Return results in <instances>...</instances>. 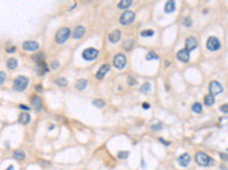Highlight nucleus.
Segmentation results:
<instances>
[{
  "label": "nucleus",
  "instance_id": "obj_42",
  "mask_svg": "<svg viewBox=\"0 0 228 170\" xmlns=\"http://www.w3.org/2000/svg\"><path fill=\"white\" fill-rule=\"evenodd\" d=\"M20 107L23 110H30V108L28 107L25 106V105H20Z\"/></svg>",
  "mask_w": 228,
  "mask_h": 170
},
{
  "label": "nucleus",
  "instance_id": "obj_13",
  "mask_svg": "<svg viewBox=\"0 0 228 170\" xmlns=\"http://www.w3.org/2000/svg\"><path fill=\"white\" fill-rule=\"evenodd\" d=\"M31 105L37 111H40L43 107V103H42L41 99L37 95H34L31 100Z\"/></svg>",
  "mask_w": 228,
  "mask_h": 170
},
{
  "label": "nucleus",
  "instance_id": "obj_1",
  "mask_svg": "<svg viewBox=\"0 0 228 170\" xmlns=\"http://www.w3.org/2000/svg\"><path fill=\"white\" fill-rule=\"evenodd\" d=\"M28 79L24 76H19L14 81V88L18 92H23L28 85Z\"/></svg>",
  "mask_w": 228,
  "mask_h": 170
},
{
  "label": "nucleus",
  "instance_id": "obj_36",
  "mask_svg": "<svg viewBox=\"0 0 228 170\" xmlns=\"http://www.w3.org/2000/svg\"><path fill=\"white\" fill-rule=\"evenodd\" d=\"M50 66H51L52 69H53V70H56V69L59 67V66H60V63H59L58 61H52Z\"/></svg>",
  "mask_w": 228,
  "mask_h": 170
},
{
  "label": "nucleus",
  "instance_id": "obj_33",
  "mask_svg": "<svg viewBox=\"0 0 228 170\" xmlns=\"http://www.w3.org/2000/svg\"><path fill=\"white\" fill-rule=\"evenodd\" d=\"M183 24L186 26H190L192 25V21L189 18H185L183 20Z\"/></svg>",
  "mask_w": 228,
  "mask_h": 170
},
{
  "label": "nucleus",
  "instance_id": "obj_3",
  "mask_svg": "<svg viewBox=\"0 0 228 170\" xmlns=\"http://www.w3.org/2000/svg\"><path fill=\"white\" fill-rule=\"evenodd\" d=\"M195 161L199 166H207L210 164V161L212 160L211 158L203 152H198L195 155Z\"/></svg>",
  "mask_w": 228,
  "mask_h": 170
},
{
  "label": "nucleus",
  "instance_id": "obj_8",
  "mask_svg": "<svg viewBox=\"0 0 228 170\" xmlns=\"http://www.w3.org/2000/svg\"><path fill=\"white\" fill-rule=\"evenodd\" d=\"M98 55V51L94 48H89V49H85L83 52L82 56L84 59L87 61H92L96 58Z\"/></svg>",
  "mask_w": 228,
  "mask_h": 170
},
{
  "label": "nucleus",
  "instance_id": "obj_44",
  "mask_svg": "<svg viewBox=\"0 0 228 170\" xmlns=\"http://www.w3.org/2000/svg\"><path fill=\"white\" fill-rule=\"evenodd\" d=\"M14 169H15V168H14L13 166H10L8 167L6 170H14Z\"/></svg>",
  "mask_w": 228,
  "mask_h": 170
},
{
  "label": "nucleus",
  "instance_id": "obj_7",
  "mask_svg": "<svg viewBox=\"0 0 228 170\" xmlns=\"http://www.w3.org/2000/svg\"><path fill=\"white\" fill-rule=\"evenodd\" d=\"M126 64V58L125 57L124 54H116L113 58V65L116 67V68L121 69L124 68Z\"/></svg>",
  "mask_w": 228,
  "mask_h": 170
},
{
  "label": "nucleus",
  "instance_id": "obj_39",
  "mask_svg": "<svg viewBox=\"0 0 228 170\" xmlns=\"http://www.w3.org/2000/svg\"><path fill=\"white\" fill-rule=\"evenodd\" d=\"M15 51V47H11V48H8V49H6L7 52H9V53L14 52Z\"/></svg>",
  "mask_w": 228,
  "mask_h": 170
},
{
  "label": "nucleus",
  "instance_id": "obj_24",
  "mask_svg": "<svg viewBox=\"0 0 228 170\" xmlns=\"http://www.w3.org/2000/svg\"><path fill=\"white\" fill-rule=\"evenodd\" d=\"M132 2V0H123V1H122L118 4V8H120V9L127 8L130 6Z\"/></svg>",
  "mask_w": 228,
  "mask_h": 170
},
{
  "label": "nucleus",
  "instance_id": "obj_34",
  "mask_svg": "<svg viewBox=\"0 0 228 170\" xmlns=\"http://www.w3.org/2000/svg\"><path fill=\"white\" fill-rule=\"evenodd\" d=\"M6 75L4 72H0V85H2L5 82V81L6 80Z\"/></svg>",
  "mask_w": 228,
  "mask_h": 170
},
{
  "label": "nucleus",
  "instance_id": "obj_21",
  "mask_svg": "<svg viewBox=\"0 0 228 170\" xmlns=\"http://www.w3.org/2000/svg\"><path fill=\"white\" fill-rule=\"evenodd\" d=\"M87 83H88V81L86 79H80L79 80L77 81L76 82L75 87L79 91H82L84 90V88H86L87 86Z\"/></svg>",
  "mask_w": 228,
  "mask_h": 170
},
{
  "label": "nucleus",
  "instance_id": "obj_9",
  "mask_svg": "<svg viewBox=\"0 0 228 170\" xmlns=\"http://www.w3.org/2000/svg\"><path fill=\"white\" fill-rule=\"evenodd\" d=\"M185 49H186L187 51L189 52L192 51L195 49H196L198 46V42H197L196 39L193 36H190L188 39H186L185 43Z\"/></svg>",
  "mask_w": 228,
  "mask_h": 170
},
{
  "label": "nucleus",
  "instance_id": "obj_20",
  "mask_svg": "<svg viewBox=\"0 0 228 170\" xmlns=\"http://www.w3.org/2000/svg\"><path fill=\"white\" fill-rule=\"evenodd\" d=\"M175 10V2L174 1H168L164 7V12L166 13H171Z\"/></svg>",
  "mask_w": 228,
  "mask_h": 170
},
{
  "label": "nucleus",
  "instance_id": "obj_32",
  "mask_svg": "<svg viewBox=\"0 0 228 170\" xmlns=\"http://www.w3.org/2000/svg\"><path fill=\"white\" fill-rule=\"evenodd\" d=\"M129 155V151H119L118 154V157L119 159H126Z\"/></svg>",
  "mask_w": 228,
  "mask_h": 170
},
{
  "label": "nucleus",
  "instance_id": "obj_22",
  "mask_svg": "<svg viewBox=\"0 0 228 170\" xmlns=\"http://www.w3.org/2000/svg\"><path fill=\"white\" fill-rule=\"evenodd\" d=\"M204 102H205V105L208 107H210L212 105H214L215 103V98H214L213 95H207L205 97V99H204Z\"/></svg>",
  "mask_w": 228,
  "mask_h": 170
},
{
  "label": "nucleus",
  "instance_id": "obj_43",
  "mask_svg": "<svg viewBox=\"0 0 228 170\" xmlns=\"http://www.w3.org/2000/svg\"><path fill=\"white\" fill-rule=\"evenodd\" d=\"M36 89L37 90V91H38V92H41V91H42V87H41V85H37V86H36Z\"/></svg>",
  "mask_w": 228,
  "mask_h": 170
},
{
  "label": "nucleus",
  "instance_id": "obj_40",
  "mask_svg": "<svg viewBox=\"0 0 228 170\" xmlns=\"http://www.w3.org/2000/svg\"><path fill=\"white\" fill-rule=\"evenodd\" d=\"M142 107L144 108V109L147 110V109H148V108H150V105H149L148 103H146V102H145V103H143V105H142Z\"/></svg>",
  "mask_w": 228,
  "mask_h": 170
},
{
  "label": "nucleus",
  "instance_id": "obj_27",
  "mask_svg": "<svg viewBox=\"0 0 228 170\" xmlns=\"http://www.w3.org/2000/svg\"><path fill=\"white\" fill-rule=\"evenodd\" d=\"M192 110L197 113H200L202 110V105L200 103H198V102L195 103L193 105V106H192Z\"/></svg>",
  "mask_w": 228,
  "mask_h": 170
},
{
  "label": "nucleus",
  "instance_id": "obj_30",
  "mask_svg": "<svg viewBox=\"0 0 228 170\" xmlns=\"http://www.w3.org/2000/svg\"><path fill=\"white\" fill-rule=\"evenodd\" d=\"M145 57L147 60L150 61V60H153V59H158V55L154 52H150L148 53Z\"/></svg>",
  "mask_w": 228,
  "mask_h": 170
},
{
  "label": "nucleus",
  "instance_id": "obj_26",
  "mask_svg": "<svg viewBox=\"0 0 228 170\" xmlns=\"http://www.w3.org/2000/svg\"><path fill=\"white\" fill-rule=\"evenodd\" d=\"M56 83L59 85V86L65 87L68 85V81L66 78H59L56 80Z\"/></svg>",
  "mask_w": 228,
  "mask_h": 170
},
{
  "label": "nucleus",
  "instance_id": "obj_18",
  "mask_svg": "<svg viewBox=\"0 0 228 170\" xmlns=\"http://www.w3.org/2000/svg\"><path fill=\"white\" fill-rule=\"evenodd\" d=\"M45 58V54L44 53L40 52H37L36 54H34L32 55V60H33L34 62H36L37 64H39V63L42 62V61H44Z\"/></svg>",
  "mask_w": 228,
  "mask_h": 170
},
{
  "label": "nucleus",
  "instance_id": "obj_16",
  "mask_svg": "<svg viewBox=\"0 0 228 170\" xmlns=\"http://www.w3.org/2000/svg\"><path fill=\"white\" fill-rule=\"evenodd\" d=\"M121 36V33L119 29H116V30H113L110 34L109 35V40L110 42H111L112 43H117L119 40Z\"/></svg>",
  "mask_w": 228,
  "mask_h": 170
},
{
  "label": "nucleus",
  "instance_id": "obj_23",
  "mask_svg": "<svg viewBox=\"0 0 228 170\" xmlns=\"http://www.w3.org/2000/svg\"><path fill=\"white\" fill-rule=\"evenodd\" d=\"M17 65H18L17 60L15 58H14V57H11L7 61V67L10 70H14V69L16 68Z\"/></svg>",
  "mask_w": 228,
  "mask_h": 170
},
{
  "label": "nucleus",
  "instance_id": "obj_11",
  "mask_svg": "<svg viewBox=\"0 0 228 170\" xmlns=\"http://www.w3.org/2000/svg\"><path fill=\"white\" fill-rule=\"evenodd\" d=\"M177 57L180 61L186 63L189 61V52L187 51L186 49H183L178 52Z\"/></svg>",
  "mask_w": 228,
  "mask_h": 170
},
{
  "label": "nucleus",
  "instance_id": "obj_4",
  "mask_svg": "<svg viewBox=\"0 0 228 170\" xmlns=\"http://www.w3.org/2000/svg\"><path fill=\"white\" fill-rule=\"evenodd\" d=\"M136 15L132 11H126L120 17V23L122 25H129L135 19Z\"/></svg>",
  "mask_w": 228,
  "mask_h": 170
},
{
  "label": "nucleus",
  "instance_id": "obj_25",
  "mask_svg": "<svg viewBox=\"0 0 228 170\" xmlns=\"http://www.w3.org/2000/svg\"><path fill=\"white\" fill-rule=\"evenodd\" d=\"M14 157L18 160H22L25 158V154L23 151H15L14 152Z\"/></svg>",
  "mask_w": 228,
  "mask_h": 170
},
{
  "label": "nucleus",
  "instance_id": "obj_28",
  "mask_svg": "<svg viewBox=\"0 0 228 170\" xmlns=\"http://www.w3.org/2000/svg\"><path fill=\"white\" fill-rule=\"evenodd\" d=\"M154 34V31L152 29H147V30H143L141 33V36L143 37H149V36H152Z\"/></svg>",
  "mask_w": 228,
  "mask_h": 170
},
{
  "label": "nucleus",
  "instance_id": "obj_12",
  "mask_svg": "<svg viewBox=\"0 0 228 170\" xmlns=\"http://www.w3.org/2000/svg\"><path fill=\"white\" fill-rule=\"evenodd\" d=\"M110 67L108 64H104L103 66H101V68L99 69V71H98L96 74V77L98 78V79L101 80L102 79H104L107 73L110 71Z\"/></svg>",
  "mask_w": 228,
  "mask_h": 170
},
{
  "label": "nucleus",
  "instance_id": "obj_35",
  "mask_svg": "<svg viewBox=\"0 0 228 170\" xmlns=\"http://www.w3.org/2000/svg\"><path fill=\"white\" fill-rule=\"evenodd\" d=\"M127 82L130 85H135L136 84H137V82H136V79H135L134 77H129V78H128Z\"/></svg>",
  "mask_w": 228,
  "mask_h": 170
},
{
  "label": "nucleus",
  "instance_id": "obj_37",
  "mask_svg": "<svg viewBox=\"0 0 228 170\" xmlns=\"http://www.w3.org/2000/svg\"><path fill=\"white\" fill-rule=\"evenodd\" d=\"M220 110H221L222 112H223V113H227V112H228V105H227V104H225V105H222V106L221 107Z\"/></svg>",
  "mask_w": 228,
  "mask_h": 170
},
{
  "label": "nucleus",
  "instance_id": "obj_5",
  "mask_svg": "<svg viewBox=\"0 0 228 170\" xmlns=\"http://www.w3.org/2000/svg\"><path fill=\"white\" fill-rule=\"evenodd\" d=\"M206 46L208 49H209L210 51H217L218 49H219L221 46L220 41L215 36H210L208 38V41H207Z\"/></svg>",
  "mask_w": 228,
  "mask_h": 170
},
{
  "label": "nucleus",
  "instance_id": "obj_31",
  "mask_svg": "<svg viewBox=\"0 0 228 170\" xmlns=\"http://www.w3.org/2000/svg\"><path fill=\"white\" fill-rule=\"evenodd\" d=\"M150 89H151V85H150V83H148V82H145V83L143 84L140 88L141 92H143V93L148 92Z\"/></svg>",
  "mask_w": 228,
  "mask_h": 170
},
{
  "label": "nucleus",
  "instance_id": "obj_17",
  "mask_svg": "<svg viewBox=\"0 0 228 170\" xmlns=\"http://www.w3.org/2000/svg\"><path fill=\"white\" fill-rule=\"evenodd\" d=\"M84 33H85V29H84V26H77V27L74 29V32H73V37H74L75 39H80V38L82 37V36L84 34Z\"/></svg>",
  "mask_w": 228,
  "mask_h": 170
},
{
  "label": "nucleus",
  "instance_id": "obj_14",
  "mask_svg": "<svg viewBox=\"0 0 228 170\" xmlns=\"http://www.w3.org/2000/svg\"><path fill=\"white\" fill-rule=\"evenodd\" d=\"M190 156L188 154H183L178 158V162L180 166L183 167H186L190 162Z\"/></svg>",
  "mask_w": 228,
  "mask_h": 170
},
{
  "label": "nucleus",
  "instance_id": "obj_2",
  "mask_svg": "<svg viewBox=\"0 0 228 170\" xmlns=\"http://www.w3.org/2000/svg\"><path fill=\"white\" fill-rule=\"evenodd\" d=\"M70 29L67 27H63L57 32L56 35V40L59 44H63L69 39L70 36Z\"/></svg>",
  "mask_w": 228,
  "mask_h": 170
},
{
  "label": "nucleus",
  "instance_id": "obj_19",
  "mask_svg": "<svg viewBox=\"0 0 228 170\" xmlns=\"http://www.w3.org/2000/svg\"><path fill=\"white\" fill-rule=\"evenodd\" d=\"M31 119V116L30 115L28 114L27 113H21L20 116H19V118H18V121L19 123H22V124H28L29 122H30Z\"/></svg>",
  "mask_w": 228,
  "mask_h": 170
},
{
  "label": "nucleus",
  "instance_id": "obj_6",
  "mask_svg": "<svg viewBox=\"0 0 228 170\" xmlns=\"http://www.w3.org/2000/svg\"><path fill=\"white\" fill-rule=\"evenodd\" d=\"M209 92H210V95L215 96L223 92V87L221 84L217 81H212L209 85Z\"/></svg>",
  "mask_w": 228,
  "mask_h": 170
},
{
  "label": "nucleus",
  "instance_id": "obj_41",
  "mask_svg": "<svg viewBox=\"0 0 228 170\" xmlns=\"http://www.w3.org/2000/svg\"><path fill=\"white\" fill-rule=\"evenodd\" d=\"M220 156H221V158H222V160H227V154H220Z\"/></svg>",
  "mask_w": 228,
  "mask_h": 170
},
{
  "label": "nucleus",
  "instance_id": "obj_15",
  "mask_svg": "<svg viewBox=\"0 0 228 170\" xmlns=\"http://www.w3.org/2000/svg\"><path fill=\"white\" fill-rule=\"evenodd\" d=\"M37 71L38 74L40 76L44 75L46 72L49 71L48 66H47V64H46V62L44 61L37 64Z\"/></svg>",
  "mask_w": 228,
  "mask_h": 170
},
{
  "label": "nucleus",
  "instance_id": "obj_29",
  "mask_svg": "<svg viewBox=\"0 0 228 170\" xmlns=\"http://www.w3.org/2000/svg\"><path fill=\"white\" fill-rule=\"evenodd\" d=\"M92 104L94 105V106L98 107H99V108H103L104 107V105H105L104 102L101 99L94 100V101H93Z\"/></svg>",
  "mask_w": 228,
  "mask_h": 170
},
{
  "label": "nucleus",
  "instance_id": "obj_38",
  "mask_svg": "<svg viewBox=\"0 0 228 170\" xmlns=\"http://www.w3.org/2000/svg\"><path fill=\"white\" fill-rule=\"evenodd\" d=\"M151 129H153V130H158V129H162V126L159 123L157 125H153V126H151Z\"/></svg>",
  "mask_w": 228,
  "mask_h": 170
},
{
  "label": "nucleus",
  "instance_id": "obj_10",
  "mask_svg": "<svg viewBox=\"0 0 228 170\" xmlns=\"http://www.w3.org/2000/svg\"><path fill=\"white\" fill-rule=\"evenodd\" d=\"M22 47L26 51H35L39 49V44L35 41H27L23 43Z\"/></svg>",
  "mask_w": 228,
  "mask_h": 170
}]
</instances>
